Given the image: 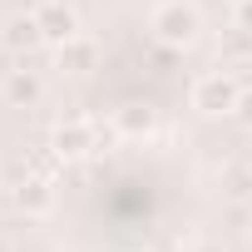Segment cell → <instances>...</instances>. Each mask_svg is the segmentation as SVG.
Listing matches in <instances>:
<instances>
[{"mask_svg":"<svg viewBox=\"0 0 252 252\" xmlns=\"http://www.w3.org/2000/svg\"><path fill=\"white\" fill-rule=\"evenodd\" d=\"M0 45H5L10 55H30V50H40L45 35H40L35 10H30V15H5V25H0Z\"/></svg>","mask_w":252,"mask_h":252,"instance_id":"4","label":"cell"},{"mask_svg":"<svg viewBox=\"0 0 252 252\" xmlns=\"http://www.w3.org/2000/svg\"><path fill=\"white\" fill-rule=\"evenodd\" d=\"M40 94H45V84H40L35 69H10V74H5V104L30 109V104H40Z\"/></svg>","mask_w":252,"mask_h":252,"instance_id":"7","label":"cell"},{"mask_svg":"<svg viewBox=\"0 0 252 252\" xmlns=\"http://www.w3.org/2000/svg\"><path fill=\"white\" fill-rule=\"evenodd\" d=\"M232 193H252V173L247 168H232Z\"/></svg>","mask_w":252,"mask_h":252,"instance_id":"12","label":"cell"},{"mask_svg":"<svg viewBox=\"0 0 252 252\" xmlns=\"http://www.w3.org/2000/svg\"><path fill=\"white\" fill-rule=\"evenodd\" d=\"M198 30H203V15H198V5H188V0H163L154 10V35L168 50H188L198 40Z\"/></svg>","mask_w":252,"mask_h":252,"instance_id":"1","label":"cell"},{"mask_svg":"<svg viewBox=\"0 0 252 252\" xmlns=\"http://www.w3.org/2000/svg\"><path fill=\"white\" fill-rule=\"evenodd\" d=\"M55 60H60L64 74H89V69H94V40L74 35V40H64V45L55 50Z\"/></svg>","mask_w":252,"mask_h":252,"instance_id":"8","label":"cell"},{"mask_svg":"<svg viewBox=\"0 0 252 252\" xmlns=\"http://www.w3.org/2000/svg\"><path fill=\"white\" fill-rule=\"evenodd\" d=\"M89 149H94V124L69 119V124L55 129V154H60V158H79V154H89Z\"/></svg>","mask_w":252,"mask_h":252,"instance_id":"5","label":"cell"},{"mask_svg":"<svg viewBox=\"0 0 252 252\" xmlns=\"http://www.w3.org/2000/svg\"><path fill=\"white\" fill-rule=\"evenodd\" d=\"M232 119H237V124H247V129H252V89H242V99H237Z\"/></svg>","mask_w":252,"mask_h":252,"instance_id":"10","label":"cell"},{"mask_svg":"<svg viewBox=\"0 0 252 252\" xmlns=\"http://www.w3.org/2000/svg\"><path fill=\"white\" fill-rule=\"evenodd\" d=\"M35 20H40L45 45H55V50L79 35V15H74V5H64V0H40V5H35Z\"/></svg>","mask_w":252,"mask_h":252,"instance_id":"3","label":"cell"},{"mask_svg":"<svg viewBox=\"0 0 252 252\" xmlns=\"http://www.w3.org/2000/svg\"><path fill=\"white\" fill-rule=\"evenodd\" d=\"M50 203H55V188H50V178H40V173H30V178L15 188V208H20L25 218L50 213Z\"/></svg>","mask_w":252,"mask_h":252,"instance_id":"6","label":"cell"},{"mask_svg":"<svg viewBox=\"0 0 252 252\" xmlns=\"http://www.w3.org/2000/svg\"><path fill=\"white\" fill-rule=\"evenodd\" d=\"M237 30L252 35V0H237Z\"/></svg>","mask_w":252,"mask_h":252,"instance_id":"11","label":"cell"},{"mask_svg":"<svg viewBox=\"0 0 252 252\" xmlns=\"http://www.w3.org/2000/svg\"><path fill=\"white\" fill-rule=\"evenodd\" d=\"M114 124H119L124 134H134V139H139V134H149V129H154V114H149V109H139V104H129V109H119V114H114Z\"/></svg>","mask_w":252,"mask_h":252,"instance_id":"9","label":"cell"},{"mask_svg":"<svg viewBox=\"0 0 252 252\" xmlns=\"http://www.w3.org/2000/svg\"><path fill=\"white\" fill-rule=\"evenodd\" d=\"M237 99H242V84L227 74V69H208L198 84H193V109L198 114H232L237 109Z\"/></svg>","mask_w":252,"mask_h":252,"instance_id":"2","label":"cell"}]
</instances>
